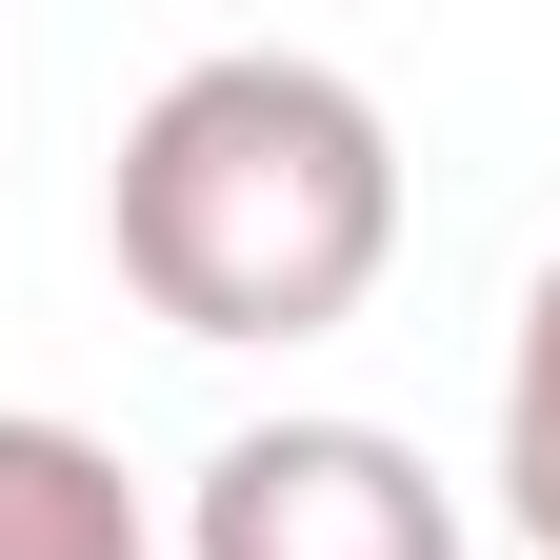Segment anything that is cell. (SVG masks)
Listing matches in <instances>:
<instances>
[{"label":"cell","instance_id":"obj_1","mask_svg":"<svg viewBox=\"0 0 560 560\" xmlns=\"http://www.w3.org/2000/svg\"><path fill=\"white\" fill-rule=\"evenodd\" d=\"M101 241L140 280V320L180 340H340L400 260V120L301 40H221L120 120Z\"/></svg>","mask_w":560,"mask_h":560},{"label":"cell","instance_id":"obj_4","mask_svg":"<svg viewBox=\"0 0 560 560\" xmlns=\"http://www.w3.org/2000/svg\"><path fill=\"white\" fill-rule=\"evenodd\" d=\"M501 521L521 560H560V260L521 280V340H501Z\"/></svg>","mask_w":560,"mask_h":560},{"label":"cell","instance_id":"obj_3","mask_svg":"<svg viewBox=\"0 0 560 560\" xmlns=\"http://www.w3.org/2000/svg\"><path fill=\"white\" fill-rule=\"evenodd\" d=\"M0 560H180L161 521H140L120 441H81V420L0 400Z\"/></svg>","mask_w":560,"mask_h":560},{"label":"cell","instance_id":"obj_2","mask_svg":"<svg viewBox=\"0 0 560 560\" xmlns=\"http://www.w3.org/2000/svg\"><path fill=\"white\" fill-rule=\"evenodd\" d=\"M180 560H460V501L400 420H241L180 480Z\"/></svg>","mask_w":560,"mask_h":560}]
</instances>
